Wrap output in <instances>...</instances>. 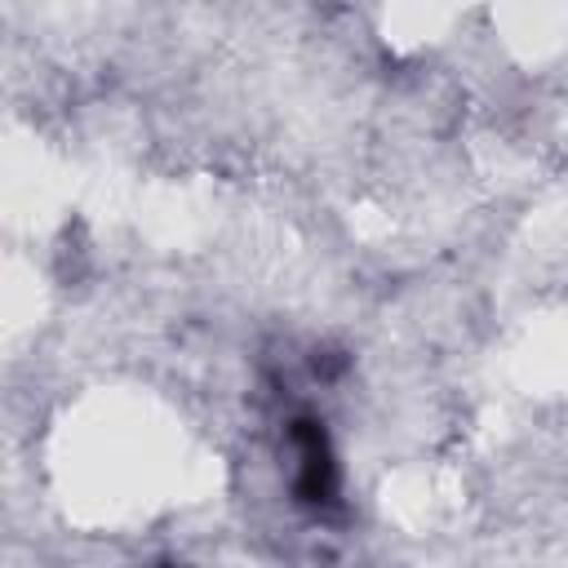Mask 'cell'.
<instances>
[{"label":"cell","instance_id":"6da1fadb","mask_svg":"<svg viewBox=\"0 0 568 568\" xmlns=\"http://www.w3.org/2000/svg\"><path fill=\"white\" fill-rule=\"evenodd\" d=\"M293 444H297V497L311 506L333 501L337 493V466H333V448L328 435L315 417H297L293 422Z\"/></svg>","mask_w":568,"mask_h":568}]
</instances>
